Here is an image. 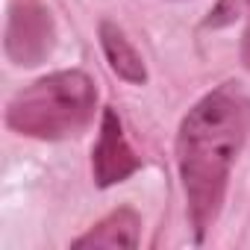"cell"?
Instances as JSON below:
<instances>
[{"instance_id":"cell-5","label":"cell","mask_w":250,"mask_h":250,"mask_svg":"<svg viewBox=\"0 0 250 250\" xmlns=\"http://www.w3.org/2000/svg\"><path fill=\"white\" fill-rule=\"evenodd\" d=\"M100 47L103 56L109 62V68L133 85H145L147 83V68L142 53L133 47V42L121 33V27H115L112 21H100Z\"/></svg>"},{"instance_id":"cell-1","label":"cell","mask_w":250,"mask_h":250,"mask_svg":"<svg viewBox=\"0 0 250 250\" xmlns=\"http://www.w3.org/2000/svg\"><path fill=\"white\" fill-rule=\"evenodd\" d=\"M247 136V100L224 83L203 94L183 118L177 133V168L186 191V212L194 241H203L221 215L229 171Z\"/></svg>"},{"instance_id":"cell-2","label":"cell","mask_w":250,"mask_h":250,"mask_svg":"<svg viewBox=\"0 0 250 250\" xmlns=\"http://www.w3.org/2000/svg\"><path fill=\"white\" fill-rule=\"evenodd\" d=\"M97 106L94 80L85 71H56L21 88L6 106V127L27 139L59 142L85 130Z\"/></svg>"},{"instance_id":"cell-4","label":"cell","mask_w":250,"mask_h":250,"mask_svg":"<svg viewBox=\"0 0 250 250\" xmlns=\"http://www.w3.org/2000/svg\"><path fill=\"white\" fill-rule=\"evenodd\" d=\"M142 168V159L136 156V150L130 147L127 136H124V127H121V118L115 109H103V118H100V136H97V145L91 150V174H94V183L100 188H109V186H118L127 177H133L136 171Z\"/></svg>"},{"instance_id":"cell-6","label":"cell","mask_w":250,"mask_h":250,"mask_svg":"<svg viewBox=\"0 0 250 250\" xmlns=\"http://www.w3.org/2000/svg\"><path fill=\"white\" fill-rule=\"evenodd\" d=\"M139 229L142 218L130 206H121L97 221L85 235H80L74 247H139Z\"/></svg>"},{"instance_id":"cell-7","label":"cell","mask_w":250,"mask_h":250,"mask_svg":"<svg viewBox=\"0 0 250 250\" xmlns=\"http://www.w3.org/2000/svg\"><path fill=\"white\" fill-rule=\"evenodd\" d=\"M241 9V0H221V3L212 9V18L206 21V27H224L232 21V15H238Z\"/></svg>"},{"instance_id":"cell-8","label":"cell","mask_w":250,"mask_h":250,"mask_svg":"<svg viewBox=\"0 0 250 250\" xmlns=\"http://www.w3.org/2000/svg\"><path fill=\"white\" fill-rule=\"evenodd\" d=\"M247 3V24H244V36H241V62H244V68L250 71V0H244Z\"/></svg>"},{"instance_id":"cell-3","label":"cell","mask_w":250,"mask_h":250,"mask_svg":"<svg viewBox=\"0 0 250 250\" xmlns=\"http://www.w3.org/2000/svg\"><path fill=\"white\" fill-rule=\"evenodd\" d=\"M56 44V27L42 0H12L6 15L3 47L15 65H42Z\"/></svg>"}]
</instances>
